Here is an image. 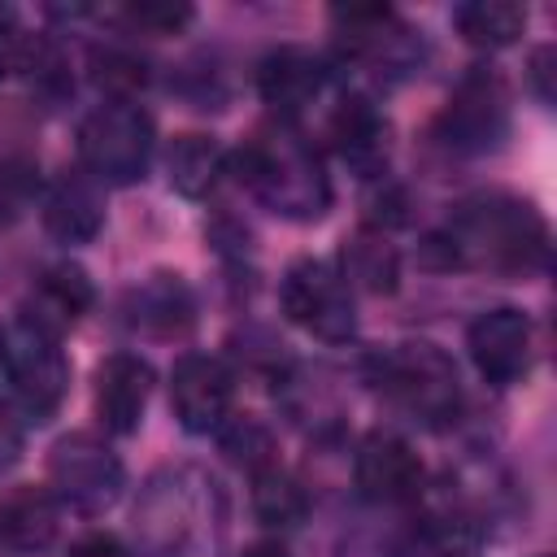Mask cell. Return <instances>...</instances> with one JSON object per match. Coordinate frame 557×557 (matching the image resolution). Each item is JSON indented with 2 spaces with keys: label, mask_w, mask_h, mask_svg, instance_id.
Returning <instances> with one entry per match:
<instances>
[{
  "label": "cell",
  "mask_w": 557,
  "mask_h": 557,
  "mask_svg": "<svg viewBox=\"0 0 557 557\" xmlns=\"http://www.w3.org/2000/svg\"><path fill=\"white\" fill-rule=\"evenodd\" d=\"M440 239L448 244L453 265H474L492 274H535L548 261L544 218L535 213V205L509 191H483L461 200Z\"/></svg>",
  "instance_id": "obj_1"
},
{
  "label": "cell",
  "mask_w": 557,
  "mask_h": 557,
  "mask_svg": "<svg viewBox=\"0 0 557 557\" xmlns=\"http://www.w3.org/2000/svg\"><path fill=\"white\" fill-rule=\"evenodd\" d=\"M235 178L278 218L313 222L331 205V178L305 135H296L287 122L261 126L244 139L235 152Z\"/></svg>",
  "instance_id": "obj_2"
},
{
  "label": "cell",
  "mask_w": 557,
  "mask_h": 557,
  "mask_svg": "<svg viewBox=\"0 0 557 557\" xmlns=\"http://www.w3.org/2000/svg\"><path fill=\"white\" fill-rule=\"evenodd\" d=\"M213 522L218 496L196 470H161L135 509L139 548L148 557H196L213 544Z\"/></svg>",
  "instance_id": "obj_3"
},
{
  "label": "cell",
  "mask_w": 557,
  "mask_h": 557,
  "mask_svg": "<svg viewBox=\"0 0 557 557\" xmlns=\"http://www.w3.org/2000/svg\"><path fill=\"white\" fill-rule=\"evenodd\" d=\"M374 383L422 426H448L461 413V379L444 348L426 339H409L370 357Z\"/></svg>",
  "instance_id": "obj_4"
},
{
  "label": "cell",
  "mask_w": 557,
  "mask_h": 557,
  "mask_svg": "<svg viewBox=\"0 0 557 557\" xmlns=\"http://www.w3.org/2000/svg\"><path fill=\"white\" fill-rule=\"evenodd\" d=\"M152 117L135 100H104L78 126V157L83 170L100 183H135L152 157Z\"/></svg>",
  "instance_id": "obj_5"
},
{
  "label": "cell",
  "mask_w": 557,
  "mask_h": 557,
  "mask_svg": "<svg viewBox=\"0 0 557 557\" xmlns=\"http://www.w3.org/2000/svg\"><path fill=\"white\" fill-rule=\"evenodd\" d=\"M122 483H126L122 457L87 431L57 440L48 453V487L61 505L78 513H104L122 496Z\"/></svg>",
  "instance_id": "obj_6"
},
{
  "label": "cell",
  "mask_w": 557,
  "mask_h": 557,
  "mask_svg": "<svg viewBox=\"0 0 557 557\" xmlns=\"http://www.w3.org/2000/svg\"><path fill=\"white\" fill-rule=\"evenodd\" d=\"M278 300H283V313L322 344H348L357 335L352 292L339 278V270H331L326 261L305 257V261L287 265Z\"/></svg>",
  "instance_id": "obj_7"
},
{
  "label": "cell",
  "mask_w": 557,
  "mask_h": 557,
  "mask_svg": "<svg viewBox=\"0 0 557 557\" xmlns=\"http://www.w3.org/2000/svg\"><path fill=\"white\" fill-rule=\"evenodd\" d=\"M440 135L457 152H492L509 135V87L496 70L474 65L448 96L440 113Z\"/></svg>",
  "instance_id": "obj_8"
},
{
  "label": "cell",
  "mask_w": 557,
  "mask_h": 557,
  "mask_svg": "<svg viewBox=\"0 0 557 557\" xmlns=\"http://www.w3.org/2000/svg\"><path fill=\"white\" fill-rule=\"evenodd\" d=\"M335 39L339 52L357 65H370L374 74H409L422 61V39L387 9V4H352V9H335Z\"/></svg>",
  "instance_id": "obj_9"
},
{
  "label": "cell",
  "mask_w": 557,
  "mask_h": 557,
  "mask_svg": "<svg viewBox=\"0 0 557 557\" xmlns=\"http://www.w3.org/2000/svg\"><path fill=\"white\" fill-rule=\"evenodd\" d=\"M4 370L13 379V392H17L22 409L35 422H48L61 409L65 387H70V361H65L57 335H48L30 322H17V331L9 335Z\"/></svg>",
  "instance_id": "obj_10"
},
{
  "label": "cell",
  "mask_w": 557,
  "mask_h": 557,
  "mask_svg": "<svg viewBox=\"0 0 557 557\" xmlns=\"http://www.w3.org/2000/svg\"><path fill=\"white\" fill-rule=\"evenodd\" d=\"M466 348L479 366V374L496 387H509L518 379H527L531 370V352H535V326L522 309L500 305V309H483L470 331H466Z\"/></svg>",
  "instance_id": "obj_11"
},
{
  "label": "cell",
  "mask_w": 557,
  "mask_h": 557,
  "mask_svg": "<svg viewBox=\"0 0 557 557\" xmlns=\"http://www.w3.org/2000/svg\"><path fill=\"white\" fill-rule=\"evenodd\" d=\"M231 396H235V379L218 357L187 352V357L174 361V370H170V405H174V418L191 435L218 431L231 418Z\"/></svg>",
  "instance_id": "obj_12"
},
{
  "label": "cell",
  "mask_w": 557,
  "mask_h": 557,
  "mask_svg": "<svg viewBox=\"0 0 557 557\" xmlns=\"http://www.w3.org/2000/svg\"><path fill=\"white\" fill-rule=\"evenodd\" d=\"M352 479H357V487H361L366 500H374V505H400V500H413L422 492V461H418V453H413L409 440H400L392 431H370L357 444Z\"/></svg>",
  "instance_id": "obj_13"
},
{
  "label": "cell",
  "mask_w": 557,
  "mask_h": 557,
  "mask_svg": "<svg viewBox=\"0 0 557 557\" xmlns=\"http://www.w3.org/2000/svg\"><path fill=\"white\" fill-rule=\"evenodd\" d=\"M257 87H261V100L287 122V117L305 113L326 91V65L318 52H309L300 44H283L261 61Z\"/></svg>",
  "instance_id": "obj_14"
},
{
  "label": "cell",
  "mask_w": 557,
  "mask_h": 557,
  "mask_svg": "<svg viewBox=\"0 0 557 557\" xmlns=\"http://www.w3.org/2000/svg\"><path fill=\"white\" fill-rule=\"evenodd\" d=\"M126 322H131L139 335L178 339V335H187L191 322H196V296H191V287L183 283V274L157 270V274L139 278V283L126 292Z\"/></svg>",
  "instance_id": "obj_15"
},
{
  "label": "cell",
  "mask_w": 557,
  "mask_h": 557,
  "mask_svg": "<svg viewBox=\"0 0 557 557\" xmlns=\"http://www.w3.org/2000/svg\"><path fill=\"white\" fill-rule=\"evenodd\" d=\"M152 396V366L135 352H113L96 366V413L104 431L131 435Z\"/></svg>",
  "instance_id": "obj_16"
},
{
  "label": "cell",
  "mask_w": 557,
  "mask_h": 557,
  "mask_svg": "<svg viewBox=\"0 0 557 557\" xmlns=\"http://www.w3.org/2000/svg\"><path fill=\"white\" fill-rule=\"evenodd\" d=\"M91 305H96V287H91L87 270L74 265V261H57L35 278V292L22 309V322L61 339V331L74 326Z\"/></svg>",
  "instance_id": "obj_17"
},
{
  "label": "cell",
  "mask_w": 557,
  "mask_h": 557,
  "mask_svg": "<svg viewBox=\"0 0 557 557\" xmlns=\"http://www.w3.org/2000/svg\"><path fill=\"white\" fill-rule=\"evenodd\" d=\"M61 531V500L44 483H17L0 496V544L13 553H39Z\"/></svg>",
  "instance_id": "obj_18"
},
{
  "label": "cell",
  "mask_w": 557,
  "mask_h": 557,
  "mask_svg": "<svg viewBox=\"0 0 557 557\" xmlns=\"http://www.w3.org/2000/svg\"><path fill=\"white\" fill-rule=\"evenodd\" d=\"M100 222H104V200H100L96 178L65 170L44 196V231L61 244H87L96 239Z\"/></svg>",
  "instance_id": "obj_19"
},
{
  "label": "cell",
  "mask_w": 557,
  "mask_h": 557,
  "mask_svg": "<svg viewBox=\"0 0 557 557\" xmlns=\"http://www.w3.org/2000/svg\"><path fill=\"white\" fill-rule=\"evenodd\" d=\"M339 157L348 165H357L361 174H379L387 161V122L379 117V109L366 96H339L335 113L326 122Z\"/></svg>",
  "instance_id": "obj_20"
},
{
  "label": "cell",
  "mask_w": 557,
  "mask_h": 557,
  "mask_svg": "<svg viewBox=\"0 0 557 557\" xmlns=\"http://www.w3.org/2000/svg\"><path fill=\"white\" fill-rule=\"evenodd\" d=\"M339 278L348 283V292H366V296H392L400 283V252L387 239V231L361 226L339 244Z\"/></svg>",
  "instance_id": "obj_21"
},
{
  "label": "cell",
  "mask_w": 557,
  "mask_h": 557,
  "mask_svg": "<svg viewBox=\"0 0 557 557\" xmlns=\"http://www.w3.org/2000/svg\"><path fill=\"white\" fill-rule=\"evenodd\" d=\"M226 174V148L213 135H178L170 148V183L183 196H209L218 187V178Z\"/></svg>",
  "instance_id": "obj_22"
},
{
  "label": "cell",
  "mask_w": 557,
  "mask_h": 557,
  "mask_svg": "<svg viewBox=\"0 0 557 557\" xmlns=\"http://www.w3.org/2000/svg\"><path fill=\"white\" fill-rule=\"evenodd\" d=\"M453 26L474 48H509L527 30V9L513 0H470L453 13Z\"/></svg>",
  "instance_id": "obj_23"
},
{
  "label": "cell",
  "mask_w": 557,
  "mask_h": 557,
  "mask_svg": "<svg viewBox=\"0 0 557 557\" xmlns=\"http://www.w3.org/2000/svg\"><path fill=\"white\" fill-rule=\"evenodd\" d=\"M305 509H309V496L287 470L270 466V470L252 474V513L265 527H296L305 518Z\"/></svg>",
  "instance_id": "obj_24"
},
{
  "label": "cell",
  "mask_w": 557,
  "mask_h": 557,
  "mask_svg": "<svg viewBox=\"0 0 557 557\" xmlns=\"http://www.w3.org/2000/svg\"><path fill=\"white\" fill-rule=\"evenodd\" d=\"M218 444L248 474H261V470L274 466V435H270V426L261 418H226L218 426Z\"/></svg>",
  "instance_id": "obj_25"
},
{
  "label": "cell",
  "mask_w": 557,
  "mask_h": 557,
  "mask_svg": "<svg viewBox=\"0 0 557 557\" xmlns=\"http://www.w3.org/2000/svg\"><path fill=\"white\" fill-rule=\"evenodd\" d=\"M96 83L109 91V100H135V91L148 83V61L122 44H104L91 52Z\"/></svg>",
  "instance_id": "obj_26"
},
{
  "label": "cell",
  "mask_w": 557,
  "mask_h": 557,
  "mask_svg": "<svg viewBox=\"0 0 557 557\" xmlns=\"http://www.w3.org/2000/svg\"><path fill=\"white\" fill-rule=\"evenodd\" d=\"M122 22L144 35H178L191 22V4H131L122 9Z\"/></svg>",
  "instance_id": "obj_27"
},
{
  "label": "cell",
  "mask_w": 557,
  "mask_h": 557,
  "mask_svg": "<svg viewBox=\"0 0 557 557\" xmlns=\"http://www.w3.org/2000/svg\"><path fill=\"white\" fill-rule=\"evenodd\" d=\"M30 57H35L30 35L13 22V13H0V78L22 70V65H30Z\"/></svg>",
  "instance_id": "obj_28"
},
{
  "label": "cell",
  "mask_w": 557,
  "mask_h": 557,
  "mask_svg": "<svg viewBox=\"0 0 557 557\" xmlns=\"http://www.w3.org/2000/svg\"><path fill=\"white\" fill-rule=\"evenodd\" d=\"M22 444H26V426H22V418L13 413V405L0 400V470L22 457Z\"/></svg>",
  "instance_id": "obj_29"
},
{
  "label": "cell",
  "mask_w": 557,
  "mask_h": 557,
  "mask_svg": "<svg viewBox=\"0 0 557 557\" xmlns=\"http://www.w3.org/2000/svg\"><path fill=\"white\" fill-rule=\"evenodd\" d=\"M65 557H131V553L122 548V540H117V535H109V531H91V535L74 540Z\"/></svg>",
  "instance_id": "obj_30"
},
{
  "label": "cell",
  "mask_w": 557,
  "mask_h": 557,
  "mask_svg": "<svg viewBox=\"0 0 557 557\" xmlns=\"http://www.w3.org/2000/svg\"><path fill=\"white\" fill-rule=\"evenodd\" d=\"M531 83H535V96L548 104L553 100V48H535V57H531Z\"/></svg>",
  "instance_id": "obj_31"
},
{
  "label": "cell",
  "mask_w": 557,
  "mask_h": 557,
  "mask_svg": "<svg viewBox=\"0 0 557 557\" xmlns=\"http://www.w3.org/2000/svg\"><path fill=\"white\" fill-rule=\"evenodd\" d=\"M239 557H292V553H287L278 540H257V544H248Z\"/></svg>",
  "instance_id": "obj_32"
},
{
  "label": "cell",
  "mask_w": 557,
  "mask_h": 557,
  "mask_svg": "<svg viewBox=\"0 0 557 557\" xmlns=\"http://www.w3.org/2000/svg\"><path fill=\"white\" fill-rule=\"evenodd\" d=\"M418 557H474V553H466V548H453V544H435V548H422Z\"/></svg>",
  "instance_id": "obj_33"
},
{
  "label": "cell",
  "mask_w": 557,
  "mask_h": 557,
  "mask_svg": "<svg viewBox=\"0 0 557 557\" xmlns=\"http://www.w3.org/2000/svg\"><path fill=\"white\" fill-rule=\"evenodd\" d=\"M4 352H9V335L0 331V370H4Z\"/></svg>",
  "instance_id": "obj_34"
},
{
  "label": "cell",
  "mask_w": 557,
  "mask_h": 557,
  "mask_svg": "<svg viewBox=\"0 0 557 557\" xmlns=\"http://www.w3.org/2000/svg\"><path fill=\"white\" fill-rule=\"evenodd\" d=\"M540 557H548V553H540Z\"/></svg>",
  "instance_id": "obj_35"
}]
</instances>
